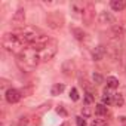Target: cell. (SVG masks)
Returning <instances> with one entry per match:
<instances>
[{"label":"cell","instance_id":"1","mask_svg":"<svg viewBox=\"0 0 126 126\" xmlns=\"http://www.w3.org/2000/svg\"><path fill=\"white\" fill-rule=\"evenodd\" d=\"M18 58H19V62H24V65L27 67V68H34V67H37L39 65V62H40V56L37 55V52L36 50H33L31 47H27V49H24V50H21L19 52V55H18Z\"/></svg>","mask_w":126,"mask_h":126},{"label":"cell","instance_id":"2","mask_svg":"<svg viewBox=\"0 0 126 126\" xmlns=\"http://www.w3.org/2000/svg\"><path fill=\"white\" fill-rule=\"evenodd\" d=\"M2 43H3V47H6V49H8V50H11V52H15L18 47H21V46H22V45H21V42H19L18 34H14V33H6V34L3 36Z\"/></svg>","mask_w":126,"mask_h":126},{"label":"cell","instance_id":"3","mask_svg":"<svg viewBox=\"0 0 126 126\" xmlns=\"http://www.w3.org/2000/svg\"><path fill=\"white\" fill-rule=\"evenodd\" d=\"M56 50H58V42L55 39H49V42L46 43L45 49H43V55H42V61L47 62L50 59H53V56L56 55Z\"/></svg>","mask_w":126,"mask_h":126},{"label":"cell","instance_id":"4","mask_svg":"<svg viewBox=\"0 0 126 126\" xmlns=\"http://www.w3.org/2000/svg\"><path fill=\"white\" fill-rule=\"evenodd\" d=\"M46 22H47V27H49V28L58 30V28L62 27V24H64V16H62L59 12H52V14L47 15Z\"/></svg>","mask_w":126,"mask_h":126},{"label":"cell","instance_id":"5","mask_svg":"<svg viewBox=\"0 0 126 126\" xmlns=\"http://www.w3.org/2000/svg\"><path fill=\"white\" fill-rule=\"evenodd\" d=\"M22 96H24L22 92L18 91V89H15V88H9V89L5 92V98H6V101H8L9 104H16Z\"/></svg>","mask_w":126,"mask_h":126},{"label":"cell","instance_id":"6","mask_svg":"<svg viewBox=\"0 0 126 126\" xmlns=\"http://www.w3.org/2000/svg\"><path fill=\"white\" fill-rule=\"evenodd\" d=\"M61 71H62V74H64L65 77H71L76 73V62L73 59L64 61V62H62V65H61Z\"/></svg>","mask_w":126,"mask_h":126},{"label":"cell","instance_id":"7","mask_svg":"<svg viewBox=\"0 0 126 126\" xmlns=\"http://www.w3.org/2000/svg\"><path fill=\"white\" fill-rule=\"evenodd\" d=\"M94 16H95V9H94V5H92V3H89V5H86V6H85L83 15H82L83 22H85L86 25H91V22L94 21Z\"/></svg>","mask_w":126,"mask_h":126},{"label":"cell","instance_id":"8","mask_svg":"<svg viewBox=\"0 0 126 126\" xmlns=\"http://www.w3.org/2000/svg\"><path fill=\"white\" fill-rule=\"evenodd\" d=\"M98 21H99V24H104V25H114V22H116V18L113 16V14H110V12H107V11H102L101 14H99V16H98Z\"/></svg>","mask_w":126,"mask_h":126},{"label":"cell","instance_id":"9","mask_svg":"<svg viewBox=\"0 0 126 126\" xmlns=\"http://www.w3.org/2000/svg\"><path fill=\"white\" fill-rule=\"evenodd\" d=\"M105 53H107V47L104 45H98L92 50V59L94 61H101V59H104Z\"/></svg>","mask_w":126,"mask_h":126},{"label":"cell","instance_id":"10","mask_svg":"<svg viewBox=\"0 0 126 126\" xmlns=\"http://www.w3.org/2000/svg\"><path fill=\"white\" fill-rule=\"evenodd\" d=\"M12 22H14V25H22L25 22V11L21 8L16 9V12L12 16Z\"/></svg>","mask_w":126,"mask_h":126},{"label":"cell","instance_id":"11","mask_svg":"<svg viewBox=\"0 0 126 126\" xmlns=\"http://www.w3.org/2000/svg\"><path fill=\"white\" fill-rule=\"evenodd\" d=\"M110 6L114 12H120L126 8V0H111L110 2Z\"/></svg>","mask_w":126,"mask_h":126},{"label":"cell","instance_id":"12","mask_svg":"<svg viewBox=\"0 0 126 126\" xmlns=\"http://www.w3.org/2000/svg\"><path fill=\"white\" fill-rule=\"evenodd\" d=\"M123 34H125V30H123V27H122V25L114 24V25L111 27V37H113V39H117V40H119Z\"/></svg>","mask_w":126,"mask_h":126},{"label":"cell","instance_id":"13","mask_svg":"<svg viewBox=\"0 0 126 126\" xmlns=\"http://www.w3.org/2000/svg\"><path fill=\"white\" fill-rule=\"evenodd\" d=\"M64 89H65V85L64 83H55L52 86V89H50V95L58 96V95H61L62 92H64Z\"/></svg>","mask_w":126,"mask_h":126},{"label":"cell","instance_id":"14","mask_svg":"<svg viewBox=\"0 0 126 126\" xmlns=\"http://www.w3.org/2000/svg\"><path fill=\"white\" fill-rule=\"evenodd\" d=\"M71 33L74 34V37H76L77 40H85V39H86V33L83 31V28L73 27V28H71Z\"/></svg>","mask_w":126,"mask_h":126},{"label":"cell","instance_id":"15","mask_svg":"<svg viewBox=\"0 0 126 126\" xmlns=\"http://www.w3.org/2000/svg\"><path fill=\"white\" fill-rule=\"evenodd\" d=\"M83 11H85V6L80 5L79 2L71 3V12H74V15H83Z\"/></svg>","mask_w":126,"mask_h":126},{"label":"cell","instance_id":"16","mask_svg":"<svg viewBox=\"0 0 126 126\" xmlns=\"http://www.w3.org/2000/svg\"><path fill=\"white\" fill-rule=\"evenodd\" d=\"M107 113H108L107 105H104V104H96V105H95V114H96V116L102 117V116H105Z\"/></svg>","mask_w":126,"mask_h":126},{"label":"cell","instance_id":"17","mask_svg":"<svg viewBox=\"0 0 126 126\" xmlns=\"http://www.w3.org/2000/svg\"><path fill=\"white\" fill-rule=\"evenodd\" d=\"M117 86H119V79L117 77H114V76L107 77V88L108 89H116Z\"/></svg>","mask_w":126,"mask_h":126},{"label":"cell","instance_id":"18","mask_svg":"<svg viewBox=\"0 0 126 126\" xmlns=\"http://www.w3.org/2000/svg\"><path fill=\"white\" fill-rule=\"evenodd\" d=\"M113 104H114L116 107H123V104H125L123 95H122V94H114V95H113Z\"/></svg>","mask_w":126,"mask_h":126},{"label":"cell","instance_id":"19","mask_svg":"<svg viewBox=\"0 0 126 126\" xmlns=\"http://www.w3.org/2000/svg\"><path fill=\"white\" fill-rule=\"evenodd\" d=\"M83 98H85V104H86V105H89V104H92V102L95 101V96H94V94H92L91 91H86Z\"/></svg>","mask_w":126,"mask_h":126},{"label":"cell","instance_id":"20","mask_svg":"<svg viewBox=\"0 0 126 126\" xmlns=\"http://www.w3.org/2000/svg\"><path fill=\"white\" fill-rule=\"evenodd\" d=\"M92 80H94L95 85L104 83V77H102V74H99V73H94V74H92Z\"/></svg>","mask_w":126,"mask_h":126},{"label":"cell","instance_id":"21","mask_svg":"<svg viewBox=\"0 0 126 126\" xmlns=\"http://www.w3.org/2000/svg\"><path fill=\"white\" fill-rule=\"evenodd\" d=\"M79 98H80L79 96V91L76 88H71L70 89V99L71 101H79Z\"/></svg>","mask_w":126,"mask_h":126},{"label":"cell","instance_id":"22","mask_svg":"<svg viewBox=\"0 0 126 126\" xmlns=\"http://www.w3.org/2000/svg\"><path fill=\"white\" fill-rule=\"evenodd\" d=\"M92 114H94V111H92L91 107H83V108H82V117L88 119V117H91Z\"/></svg>","mask_w":126,"mask_h":126},{"label":"cell","instance_id":"23","mask_svg":"<svg viewBox=\"0 0 126 126\" xmlns=\"http://www.w3.org/2000/svg\"><path fill=\"white\" fill-rule=\"evenodd\" d=\"M91 126H107V122H105L104 119H95V120L91 123Z\"/></svg>","mask_w":126,"mask_h":126},{"label":"cell","instance_id":"24","mask_svg":"<svg viewBox=\"0 0 126 126\" xmlns=\"http://www.w3.org/2000/svg\"><path fill=\"white\" fill-rule=\"evenodd\" d=\"M56 113H58V114H61L62 117H67V114H68V113H67V110L64 108V105H58V107H56Z\"/></svg>","mask_w":126,"mask_h":126},{"label":"cell","instance_id":"25","mask_svg":"<svg viewBox=\"0 0 126 126\" xmlns=\"http://www.w3.org/2000/svg\"><path fill=\"white\" fill-rule=\"evenodd\" d=\"M76 123H77V126H86V120L82 116H77L76 117Z\"/></svg>","mask_w":126,"mask_h":126},{"label":"cell","instance_id":"26","mask_svg":"<svg viewBox=\"0 0 126 126\" xmlns=\"http://www.w3.org/2000/svg\"><path fill=\"white\" fill-rule=\"evenodd\" d=\"M27 123H28V119H27V117H21L19 125H27Z\"/></svg>","mask_w":126,"mask_h":126},{"label":"cell","instance_id":"27","mask_svg":"<svg viewBox=\"0 0 126 126\" xmlns=\"http://www.w3.org/2000/svg\"><path fill=\"white\" fill-rule=\"evenodd\" d=\"M119 119H120V122H122V123L126 126V117H119Z\"/></svg>","mask_w":126,"mask_h":126},{"label":"cell","instance_id":"28","mask_svg":"<svg viewBox=\"0 0 126 126\" xmlns=\"http://www.w3.org/2000/svg\"><path fill=\"white\" fill-rule=\"evenodd\" d=\"M61 126H70V125H68V122H64V123L61 125Z\"/></svg>","mask_w":126,"mask_h":126},{"label":"cell","instance_id":"29","mask_svg":"<svg viewBox=\"0 0 126 126\" xmlns=\"http://www.w3.org/2000/svg\"><path fill=\"white\" fill-rule=\"evenodd\" d=\"M123 126H125V125H123Z\"/></svg>","mask_w":126,"mask_h":126}]
</instances>
